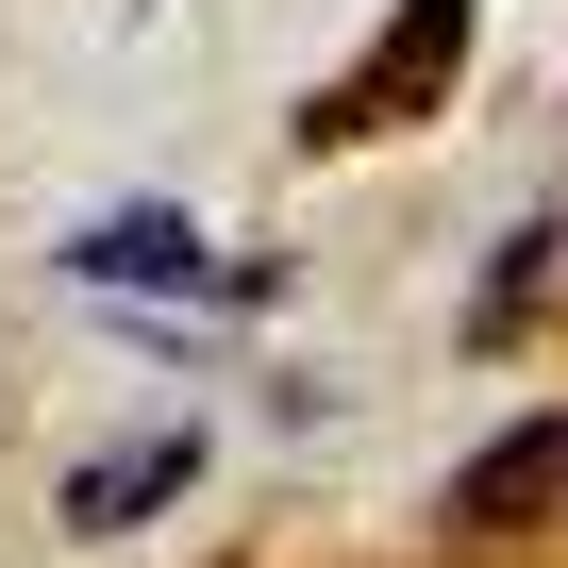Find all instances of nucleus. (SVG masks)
Here are the masks:
<instances>
[{"mask_svg": "<svg viewBox=\"0 0 568 568\" xmlns=\"http://www.w3.org/2000/svg\"><path fill=\"white\" fill-rule=\"evenodd\" d=\"M468 18H485V0H402V34H385V51H368V68H352V84H335V101L302 118V134L335 151V134H402V118H435V84H452Z\"/></svg>", "mask_w": 568, "mask_h": 568, "instance_id": "f257e3e1", "label": "nucleus"}, {"mask_svg": "<svg viewBox=\"0 0 568 568\" xmlns=\"http://www.w3.org/2000/svg\"><path fill=\"white\" fill-rule=\"evenodd\" d=\"M68 267H84V284H217L201 217H168V201H118V217H84V234H68Z\"/></svg>", "mask_w": 568, "mask_h": 568, "instance_id": "f03ea898", "label": "nucleus"}, {"mask_svg": "<svg viewBox=\"0 0 568 568\" xmlns=\"http://www.w3.org/2000/svg\"><path fill=\"white\" fill-rule=\"evenodd\" d=\"M201 485V435L168 418V435H134V452H101V468H68V535H134L151 501H184Z\"/></svg>", "mask_w": 568, "mask_h": 568, "instance_id": "7ed1b4c3", "label": "nucleus"}, {"mask_svg": "<svg viewBox=\"0 0 568 568\" xmlns=\"http://www.w3.org/2000/svg\"><path fill=\"white\" fill-rule=\"evenodd\" d=\"M551 501H568V418H535V435L468 452V485H452V518H468V535H518V518H551Z\"/></svg>", "mask_w": 568, "mask_h": 568, "instance_id": "20e7f679", "label": "nucleus"}]
</instances>
